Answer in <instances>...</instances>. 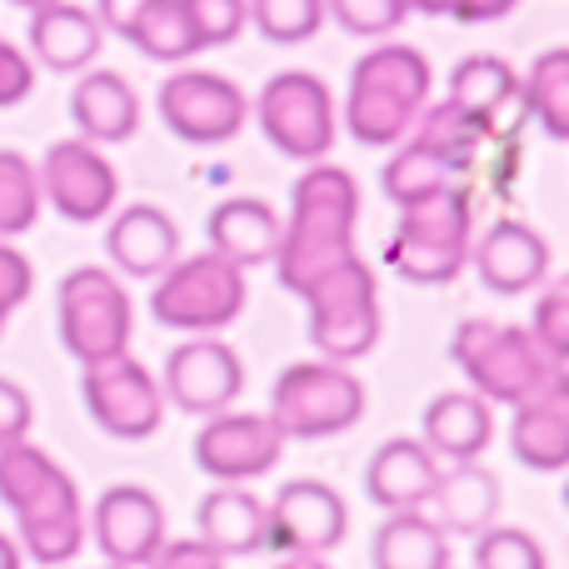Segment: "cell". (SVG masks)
<instances>
[{"instance_id": "25", "label": "cell", "mask_w": 569, "mask_h": 569, "mask_svg": "<svg viewBox=\"0 0 569 569\" xmlns=\"http://www.w3.org/2000/svg\"><path fill=\"white\" fill-rule=\"evenodd\" d=\"M196 540L220 560H246L266 550V500L246 485H216L196 505Z\"/></svg>"}, {"instance_id": "27", "label": "cell", "mask_w": 569, "mask_h": 569, "mask_svg": "<svg viewBox=\"0 0 569 569\" xmlns=\"http://www.w3.org/2000/svg\"><path fill=\"white\" fill-rule=\"evenodd\" d=\"M70 120L90 146H120L140 130V96L116 70H80L70 90Z\"/></svg>"}, {"instance_id": "22", "label": "cell", "mask_w": 569, "mask_h": 569, "mask_svg": "<svg viewBox=\"0 0 569 569\" xmlns=\"http://www.w3.org/2000/svg\"><path fill=\"white\" fill-rule=\"evenodd\" d=\"M440 470L445 465L425 450V440L395 435V440H385L380 450L370 455V465H365V495H370V505H380L385 515L425 510L435 485H440Z\"/></svg>"}, {"instance_id": "15", "label": "cell", "mask_w": 569, "mask_h": 569, "mask_svg": "<svg viewBox=\"0 0 569 569\" xmlns=\"http://www.w3.org/2000/svg\"><path fill=\"white\" fill-rule=\"evenodd\" d=\"M246 390V365H240L236 345H226L220 335H186L176 350L166 355L160 370V395L166 405L186 415H220L240 400Z\"/></svg>"}, {"instance_id": "17", "label": "cell", "mask_w": 569, "mask_h": 569, "mask_svg": "<svg viewBox=\"0 0 569 569\" xmlns=\"http://www.w3.org/2000/svg\"><path fill=\"white\" fill-rule=\"evenodd\" d=\"M350 530V505L325 480H284L266 505V550L330 555Z\"/></svg>"}, {"instance_id": "46", "label": "cell", "mask_w": 569, "mask_h": 569, "mask_svg": "<svg viewBox=\"0 0 569 569\" xmlns=\"http://www.w3.org/2000/svg\"><path fill=\"white\" fill-rule=\"evenodd\" d=\"M0 569H20V545L10 535H0Z\"/></svg>"}, {"instance_id": "11", "label": "cell", "mask_w": 569, "mask_h": 569, "mask_svg": "<svg viewBox=\"0 0 569 569\" xmlns=\"http://www.w3.org/2000/svg\"><path fill=\"white\" fill-rule=\"evenodd\" d=\"M156 110L186 146H226L246 130L250 96L220 70H170L156 90Z\"/></svg>"}, {"instance_id": "30", "label": "cell", "mask_w": 569, "mask_h": 569, "mask_svg": "<svg viewBox=\"0 0 569 569\" xmlns=\"http://www.w3.org/2000/svg\"><path fill=\"white\" fill-rule=\"evenodd\" d=\"M460 170H455L450 156H440V150L430 146V140H420L410 130V136L395 146V156L385 160L380 170V190L395 200V206H410V200H425V196H440V190L460 186Z\"/></svg>"}, {"instance_id": "7", "label": "cell", "mask_w": 569, "mask_h": 569, "mask_svg": "<svg viewBox=\"0 0 569 569\" xmlns=\"http://www.w3.org/2000/svg\"><path fill=\"white\" fill-rule=\"evenodd\" d=\"M365 380L350 365L335 360H295L276 375L270 390V420L284 440H330L360 425L365 415Z\"/></svg>"}, {"instance_id": "31", "label": "cell", "mask_w": 569, "mask_h": 569, "mask_svg": "<svg viewBox=\"0 0 569 569\" xmlns=\"http://www.w3.org/2000/svg\"><path fill=\"white\" fill-rule=\"evenodd\" d=\"M520 96L530 120L545 130L550 140L569 136V50L550 46L530 60V70L520 76Z\"/></svg>"}, {"instance_id": "48", "label": "cell", "mask_w": 569, "mask_h": 569, "mask_svg": "<svg viewBox=\"0 0 569 569\" xmlns=\"http://www.w3.org/2000/svg\"><path fill=\"white\" fill-rule=\"evenodd\" d=\"M6 320H10V310H6V305H0V330H6Z\"/></svg>"}, {"instance_id": "6", "label": "cell", "mask_w": 569, "mask_h": 569, "mask_svg": "<svg viewBox=\"0 0 569 569\" xmlns=\"http://www.w3.org/2000/svg\"><path fill=\"white\" fill-rule=\"evenodd\" d=\"M246 270L230 266L216 250H200V256H176L156 276L150 315H156V325L180 335H220L246 315Z\"/></svg>"}, {"instance_id": "1", "label": "cell", "mask_w": 569, "mask_h": 569, "mask_svg": "<svg viewBox=\"0 0 569 569\" xmlns=\"http://www.w3.org/2000/svg\"><path fill=\"white\" fill-rule=\"evenodd\" d=\"M355 220H360V186L350 170L315 160L300 170L290 190V220H280L276 276L290 295H305L325 270L345 266L355 250Z\"/></svg>"}, {"instance_id": "5", "label": "cell", "mask_w": 569, "mask_h": 569, "mask_svg": "<svg viewBox=\"0 0 569 569\" xmlns=\"http://www.w3.org/2000/svg\"><path fill=\"white\" fill-rule=\"evenodd\" d=\"M470 240H475V210L460 186L440 190L400 206V226H395L385 260L400 280L410 284H450L470 266Z\"/></svg>"}, {"instance_id": "21", "label": "cell", "mask_w": 569, "mask_h": 569, "mask_svg": "<svg viewBox=\"0 0 569 569\" xmlns=\"http://www.w3.org/2000/svg\"><path fill=\"white\" fill-rule=\"evenodd\" d=\"M420 440L440 465H470L495 440V405L475 390H445L425 405Z\"/></svg>"}, {"instance_id": "18", "label": "cell", "mask_w": 569, "mask_h": 569, "mask_svg": "<svg viewBox=\"0 0 569 569\" xmlns=\"http://www.w3.org/2000/svg\"><path fill=\"white\" fill-rule=\"evenodd\" d=\"M450 100L455 110L480 126L485 140H520L530 126V110L520 96V76H515L510 60L500 56H465L450 70Z\"/></svg>"}, {"instance_id": "41", "label": "cell", "mask_w": 569, "mask_h": 569, "mask_svg": "<svg viewBox=\"0 0 569 569\" xmlns=\"http://www.w3.org/2000/svg\"><path fill=\"white\" fill-rule=\"evenodd\" d=\"M30 395L20 390L16 380L0 375V445H16V440H30Z\"/></svg>"}, {"instance_id": "13", "label": "cell", "mask_w": 569, "mask_h": 569, "mask_svg": "<svg viewBox=\"0 0 569 569\" xmlns=\"http://www.w3.org/2000/svg\"><path fill=\"white\" fill-rule=\"evenodd\" d=\"M36 180H40V206H50L60 220H70V226H96L120 200L116 166L100 156V146H90V140H80V136L56 140V146L40 156Z\"/></svg>"}, {"instance_id": "42", "label": "cell", "mask_w": 569, "mask_h": 569, "mask_svg": "<svg viewBox=\"0 0 569 569\" xmlns=\"http://www.w3.org/2000/svg\"><path fill=\"white\" fill-rule=\"evenodd\" d=\"M146 569H226V560L200 540H166L156 555H150Z\"/></svg>"}, {"instance_id": "36", "label": "cell", "mask_w": 569, "mask_h": 569, "mask_svg": "<svg viewBox=\"0 0 569 569\" xmlns=\"http://www.w3.org/2000/svg\"><path fill=\"white\" fill-rule=\"evenodd\" d=\"M325 16L360 40H390L410 16V0H325Z\"/></svg>"}, {"instance_id": "2", "label": "cell", "mask_w": 569, "mask_h": 569, "mask_svg": "<svg viewBox=\"0 0 569 569\" xmlns=\"http://www.w3.org/2000/svg\"><path fill=\"white\" fill-rule=\"evenodd\" d=\"M0 505L16 515L20 555L56 569L86 550V505L80 490L40 445H0Z\"/></svg>"}, {"instance_id": "4", "label": "cell", "mask_w": 569, "mask_h": 569, "mask_svg": "<svg viewBox=\"0 0 569 569\" xmlns=\"http://www.w3.org/2000/svg\"><path fill=\"white\" fill-rule=\"evenodd\" d=\"M450 360L460 365L465 385L490 405H520L569 380V365L550 360L525 325L460 320L450 335Z\"/></svg>"}, {"instance_id": "32", "label": "cell", "mask_w": 569, "mask_h": 569, "mask_svg": "<svg viewBox=\"0 0 569 569\" xmlns=\"http://www.w3.org/2000/svg\"><path fill=\"white\" fill-rule=\"evenodd\" d=\"M126 40L146 60H160V66H186L190 56H200V40L190 30V16L180 0H150L136 16V26L126 30Z\"/></svg>"}, {"instance_id": "3", "label": "cell", "mask_w": 569, "mask_h": 569, "mask_svg": "<svg viewBox=\"0 0 569 569\" xmlns=\"http://www.w3.org/2000/svg\"><path fill=\"white\" fill-rule=\"evenodd\" d=\"M430 60L425 50L405 46V40H380L375 50H365L350 70L345 86V130L360 146L395 150L410 126L420 120V110L430 106Z\"/></svg>"}, {"instance_id": "23", "label": "cell", "mask_w": 569, "mask_h": 569, "mask_svg": "<svg viewBox=\"0 0 569 569\" xmlns=\"http://www.w3.org/2000/svg\"><path fill=\"white\" fill-rule=\"evenodd\" d=\"M106 46L96 10L76 6V0H50V6L30 10V56L36 66L56 70V76H80Z\"/></svg>"}, {"instance_id": "33", "label": "cell", "mask_w": 569, "mask_h": 569, "mask_svg": "<svg viewBox=\"0 0 569 569\" xmlns=\"http://www.w3.org/2000/svg\"><path fill=\"white\" fill-rule=\"evenodd\" d=\"M40 220V180L36 160L20 150H0V240L26 236Z\"/></svg>"}, {"instance_id": "14", "label": "cell", "mask_w": 569, "mask_h": 569, "mask_svg": "<svg viewBox=\"0 0 569 569\" xmlns=\"http://www.w3.org/2000/svg\"><path fill=\"white\" fill-rule=\"evenodd\" d=\"M284 445L290 440L270 420V410H220L206 415L190 450H196L200 475H210L216 485H250L276 470Z\"/></svg>"}, {"instance_id": "8", "label": "cell", "mask_w": 569, "mask_h": 569, "mask_svg": "<svg viewBox=\"0 0 569 569\" xmlns=\"http://www.w3.org/2000/svg\"><path fill=\"white\" fill-rule=\"evenodd\" d=\"M56 330H60V345L80 365L126 355L130 335H136V305H130L126 280L106 266H76L70 276H60Z\"/></svg>"}, {"instance_id": "26", "label": "cell", "mask_w": 569, "mask_h": 569, "mask_svg": "<svg viewBox=\"0 0 569 569\" xmlns=\"http://www.w3.org/2000/svg\"><path fill=\"white\" fill-rule=\"evenodd\" d=\"M206 240L216 256H226L230 266H240V270L270 266L276 246H280V216L270 200L230 196L206 216Z\"/></svg>"}, {"instance_id": "49", "label": "cell", "mask_w": 569, "mask_h": 569, "mask_svg": "<svg viewBox=\"0 0 569 569\" xmlns=\"http://www.w3.org/2000/svg\"><path fill=\"white\" fill-rule=\"evenodd\" d=\"M106 569H110V565H106Z\"/></svg>"}, {"instance_id": "38", "label": "cell", "mask_w": 569, "mask_h": 569, "mask_svg": "<svg viewBox=\"0 0 569 569\" xmlns=\"http://www.w3.org/2000/svg\"><path fill=\"white\" fill-rule=\"evenodd\" d=\"M180 6H186L200 50L230 46V40L246 30V0H180Z\"/></svg>"}, {"instance_id": "39", "label": "cell", "mask_w": 569, "mask_h": 569, "mask_svg": "<svg viewBox=\"0 0 569 569\" xmlns=\"http://www.w3.org/2000/svg\"><path fill=\"white\" fill-rule=\"evenodd\" d=\"M30 90H36V60L0 36V110H16Z\"/></svg>"}, {"instance_id": "28", "label": "cell", "mask_w": 569, "mask_h": 569, "mask_svg": "<svg viewBox=\"0 0 569 569\" xmlns=\"http://www.w3.org/2000/svg\"><path fill=\"white\" fill-rule=\"evenodd\" d=\"M430 505H435L430 520L440 525L445 535H470L475 540L480 530H490V525L500 520V480H495L480 460L450 465V470H440V485H435Z\"/></svg>"}, {"instance_id": "47", "label": "cell", "mask_w": 569, "mask_h": 569, "mask_svg": "<svg viewBox=\"0 0 569 569\" xmlns=\"http://www.w3.org/2000/svg\"><path fill=\"white\" fill-rule=\"evenodd\" d=\"M10 6H20V10H40V6H50V0H10Z\"/></svg>"}, {"instance_id": "40", "label": "cell", "mask_w": 569, "mask_h": 569, "mask_svg": "<svg viewBox=\"0 0 569 569\" xmlns=\"http://www.w3.org/2000/svg\"><path fill=\"white\" fill-rule=\"evenodd\" d=\"M30 290H36V270H30V260L20 256L10 240H0V305L16 310V305H26Z\"/></svg>"}, {"instance_id": "9", "label": "cell", "mask_w": 569, "mask_h": 569, "mask_svg": "<svg viewBox=\"0 0 569 569\" xmlns=\"http://www.w3.org/2000/svg\"><path fill=\"white\" fill-rule=\"evenodd\" d=\"M300 300L310 310V345L320 360L355 365L380 345V284L360 256L325 270Z\"/></svg>"}, {"instance_id": "24", "label": "cell", "mask_w": 569, "mask_h": 569, "mask_svg": "<svg viewBox=\"0 0 569 569\" xmlns=\"http://www.w3.org/2000/svg\"><path fill=\"white\" fill-rule=\"evenodd\" d=\"M510 410H515V420H510L515 460L535 475L565 470L569 465V380L510 405Z\"/></svg>"}, {"instance_id": "35", "label": "cell", "mask_w": 569, "mask_h": 569, "mask_svg": "<svg viewBox=\"0 0 569 569\" xmlns=\"http://www.w3.org/2000/svg\"><path fill=\"white\" fill-rule=\"evenodd\" d=\"M475 569H550L545 545L530 530L515 525H490L475 535Z\"/></svg>"}, {"instance_id": "29", "label": "cell", "mask_w": 569, "mask_h": 569, "mask_svg": "<svg viewBox=\"0 0 569 569\" xmlns=\"http://www.w3.org/2000/svg\"><path fill=\"white\" fill-rule=\"evenodd\" d=\"M375 569H450V535L425 510H390L370 540Z\"/></svg>"}, {"instance_id": "44", "label": "cell", "mask_w": 569, "mask_h": 569, "mask_svg": "<svg viewBox=\"0 0 569 569\" xmlns=\"http://www.w3.org/2000/svg\"><path fill=\"white\" fill-rule=\"evenodd\" d=\"M146 6L150 0H96V20H100V30H116V36L126 40V30L136 26V16Z\"/></svg>"}, {"instance_id": "34", "label": "cell", "mask_w": 569, "mask_h": 569, "mask_svg": "<svg viewBox=\"0 0 569 569\" xmlns=\"http://www.w3.org/2000/svg\"><path fill=\"white\" fill-rule=\"evenodd\" d=\"M246 26L270 46H305L325 26V0H246Z\"/></svg>"}, {"instance_id": "45", "label": "cell", "mask_w": 569, "mask_h": 569, "mask_svg": "<svg viewBox=\"0 0 569 569\" xmlns=\"http://www.w3.org/2000/svg\"><path fill=\"white\" fill-rule=\"evenodd\" d=\"M276 569H335L325 555H280Z\"/></svg>"}, {"instance_id": "16", "label": "cell", "mask_w": 569, "mask_h": 569, "mask_svg": "<svg viewBox=\"0 0 569 569\" xmlns=\"http://www.w3.org/2000/svg\"><path fill=\"white\" fill-rule=\"evenodd\" d=\"M86 535L106 555L110 569H146L150 555L170 540L166 535V505L146 485H110L90 505Z\"/></svg>"}, {"instance_id": "37", "label": "cell", "mask_w": 569, "mask_h": 569, "mask_svg": "<svg viewBox=\"0 0 569 569\" xmlns=\"http://www.w3.org/2000/svg\"><path fill=\"white\" fill-rule=\"evenodd\" d=\"M525 330L535 335V345H540L550 360L569 365V280H545L540 295H535V315Z\"/></svg>"}, {"instance_id": "19", "label": "cell", "mask_w": 569, "mask_h": 569, "mask_svg": "<svg viewBox=\"0 0 569 569\" xmlns=\"http://www.w3.org/2000/svg\"><path fill=\"white\" fill-rule=\"evenodd\" d=\"M470 266L485 290L495 295H530L550 280V240L515 216H495L470 240Z\"/></svg>"}, {"instance_id": "43", "label": "cell", "mask_w": 569, "mask_h": 569, "mask_svg": "<svg viewBox=\"0 0 569 569\" xmlns=\"http://www.w3.org/2000/svg\"><path fill=\"white\" fill-rule=\"evenodd\" d=\"M515 6H520V0H455L450 20H460V26H490V20L510 16Z\"/></svg>"}, {"instance_id": "12", "label": "cell", "mask_w": 569, "mask_h": 569, "mask_svg": "<svg viewBox=\"0 0 569 569\" xmlns=\"http://www.w3.org/2000/svg\"><path fill=\"white\" fill-rule=\"evenodd\" d=\"M80 400H86L90 420L106 435H116V440H150V435L166 425L160 380L130 350L86 365V375H80Z\"/></svg>"}, {"instance_id": "10", "label": "cell", "mask_w": 569, "mask_h": 569, "mask_svg": "<svg viewBox=\"0 0 569 569\" xmlns=\"http://www.w3.org/2000/svg\"><path fill=\"white\" fill-rule=\"evenodd\" d=\"M256 126L284 160L315 166L340 136V110L315 70H276L256 96Z\"/></svg>"}, {"instance_id": "20", "label": "cell", "mask_w": 569, "mask_h": 569, "mask_svg": "<svg viewBox=\"0 0 569 569\" xmlns=\"http://www.w3.org/2000/svg\"><path fill=\"white\" fill-rule=\"evenodd\" d=\"M106 256L116 266V276L130 280H156L170 260L180 256V226L160 206H126L110 210L106 226Z\"/></svg>"}]
</instances>
